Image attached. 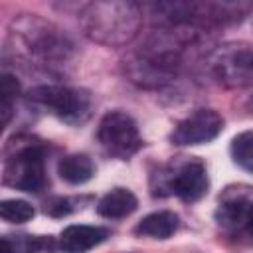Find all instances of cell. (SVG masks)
Listing matches in <instances>:
<instances>
[{
    "label": "cell",
    "instance_id": "6da1fadb",
    "mask_svg": "<svg viewBox=\"0 0 253 253\" xmlns=\"http://www.w3.org/2000/svg\"><path fill=\"white\" fill-rule=\"evenodd\" d=\"M79 24L89 40L107 45H123L138 34L142 12L134 2H91L81 10Z\"/></svg>",
    "mask_w": 253,
    "mask_h": 253
},
{
    "label": "cell",
    "instance_id": "7a4b0ae2",
    "mask_svg": "<svg viewBox=\"0 0 253 253\" xmlns=\"http://www.w3.org/2000/svg\"><path fill=\"white\" fill-rule=\"evenodd\" d=\"M4 184L30 194H38L47 186L42 144L34 140L8 144L4 158Z\"/></svg>",
    "mask_w": 253,
    "mask_h": 253
},
{
    "label": "cell",
    "instance_id": "3957f363",
    "mask_svg": "<svg viewBox=\"0 0 253 253\" xmlns=\"http://www.w3.org/2000/svg\"><path fill=\"white\" fill-rule=\"evenodd\" d=\"M28 99L67 123H83L91 113V97L83 89L65 85H38L30 89Z\"/></svg>",
    "mask_w": 253,
    "mask_h": 253
},
{
    "label": "cell",
    "instance_id": "277c9868",
    "mask_svg": "<svg viewBox=\"0 0 253 253\" xmlns=\"http://www.w3.org/2000/svg\"><path fill=\"white\" fill-rule=\"evenodd\" d=\"M97 140L111 156L117 158H130L142 144L134 119L123 111H111L101 119Z\"/></svg>",
    "mask_w": 253,
    "mask_h": 253
},
{
    "label": "cell",
    "instance_id": "5b68a950",
    "mask_svg": "<svg viewBox=\"0 0 253 253\" xmlns=\"http://www.w3.org/2000/svg\"><path fill=\"white\" fill-rule=\"evenodd\" d=\"M223 128V119L219 113L213 109H198L184 121H180L172 134L170 140L178 146H192V144H204L213 140Z\"/></svg>",
    "mask_w": 253,
    "mask_h": 253
},
{
    "label": "cell",
    "instance_id": "8992f818",
    "mask_svg": "<svg viewBox=\"0 0 253 253\" xmlns=\"http://www.w3.org/2000/svg\"><path fill=\"white\" fill-rule=\"evenodd\" d=\"M208 172L200 158H188L168 178V190L186 204L202 200L208 192Z\"/></svg>",
    "mask_w": 253,
    "mask_h": 253
},
{
    "label": "cell",
    "instance_id": "52a82bcc",
    "mask_svg": "<svg viewBox=\"0 0 253 253\" xmlns=\"http://www.w3.org/2000/svg\"><path fill=\"white\" fill-rule=\"evenodd\" d=\"M111 231L101 225H69L61 231L57 247L63 253H87L103 243Z\"/></svg>",
    "mask_w": 253,
    "mask_h": 253
},
{
    "label": "cell",
    "instance_id": "ba28073f",
    "mask_svg": "<svg viewBox=\"0 0 253 253\" xmlns=\"http://www.w3.org/2000/svg\"><path fill=\"white\" fill-rule=\"evenodd\" d=\"M138 206L136 196L126 190V188H115L111 192H107L99 204H97V213L107 217V219H121L130 215Z\"/></svg>",
    "mask_w": 253,
    "mask_h": 253
},
{
    "label": "cell",
    "instance_id": "9c48e42d",
    "mask_svg": "<svg viewBox=\"0 0 253 253\" xmlns=\"http://www.w3.org/2000/svg\"><path fill=\"white\" fill-rule=\"evenodd\" d=\"M178 223L180 219L174 211H166V210L154 211L138 221V225L134 227V233L142 237H152V239H168L178 229Z\"/></svg>",
    "mask_w": 253,
    "mask_h": 253
},
{
    "label": "cell",
    "instance_id": "30bf717a",
    "mask_svg": "<svg viewBox=\"0 0 253 253\" xmlns=\"http://www.w3.org/2000/svg\"><path fill=\"white\" fill-rule=\"evenodd\" d=\"M53 249L51 237L42 235H4L0 241V253H49Z\"/></svg>",
    "mask_w": 253,
    "mask_h": 253
},
{
    "label": "cell",
    "instance_id": "8fae6325",
    "mask_svg": "<svg viewBox=\"0 0 253 253\" xmlns=\"http://www.w3.org/2000/svg\"><path fill=\"white\" fill-rule=\"evenodd\" d=\"M57 172H59L61 180H65L69 184H85L87 180L93 178L95 166L87 154H69V156L61 158Z\"/></svg>",
    "mask_w": 253,
    "mask_h": 253
},
{
    "label": "cell",
    "instance_id": "7c38bea8",
    "mask_svg": "<svg viewBox=\"0 0 253 253\" xmlns=\"http://www.w3.org/2000/svg\"><path fill=\"white\" fill-rule=\"evenodd\" d=\"M231 156L237 166L253 172V130H243L231 140Z\"/></svg>",
    "mask_w": 253,
    "mask_h": 253
},
{
    "label": "cell",
    "instance_id": "4fadbf2b",
    "mask_svg": "<svg viewBox=\"0 0 253 253\" xmlns=\"http://www.w3.org/2000/svg\"><path fill=\"white\" fill-rule=\"evenodd\" d=\"M20 93V83L16 77L4 73L0 77V115H2V126H6L12 119V109H14V99Z\"/></svg>",
    "mask_w": 253,
    "mask_h": 253
},
{
    "label": "cell",
    "instance_id": "5bb4252c",
    "mask_svg": "<svg viewBox=\"0 0 253 253\" xmlns=\"http://www.w3.org/2000/svg\"><path fill=\"white\" fill-rule=\"evenodd\" d=\"M34 208L24 200H2L0 217L10 223H26L34 217Z\"/></svg>",
    "mask_w": 253,
    "mask_h": 253
},
{
    "label": "cell",
    "instance_id": "9a60e30c",
    "mask_svg": "<svg viewBox=\"0 0 253 253\" xmlns=\"http://www.w3.org/2000/svg\"><path fill=\"white\" fill-rule=\"evenodd\" d=\"M67 204H69V202L63 200V198H55V200H51L49 204H45V213H51V215H63V213L69 211V206H67Z\"/></svg>",
    "mask_w": 253,
    "mask_h": 253
},
{
    "label": "cell",
    "instance_id": "2e32d148",
    "mask_svg": "<svg viewBox=\"0 0 253 253\" xmlns=\"http://www.w3.org/2000/svg\"><path fill=\"white\" fill-rule=\"evenodd\" d=\"M241 229H243V231H247L249 235H253V204L247 208V211H245V215H243Z\"/></svg>",
    "mask_w": 253,
    "mask_h": 253
}]
</instances>
